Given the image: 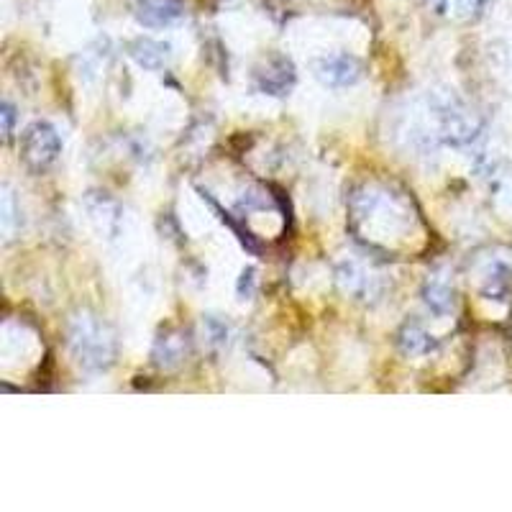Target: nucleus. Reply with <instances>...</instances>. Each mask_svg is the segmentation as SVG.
Instances as JSON below:
<instances>
[{"mask_svg": "<svg viewBox=\"0 0 512 512\" xmlns=\"http://www.w3.org/2000/svg\"><path fill=\"white\" fill-rule=\"evenodd\" d=\"M59 152H62V139H59L57 128L49 123H31L21 136V157H24L26 167L34 172H44L52 167Z\"/></svg>", "mask_w": 512, "mask_h": 512, "instance_id": "20e7f679", "label": "nucleus"}, {"mask_svg": "<svg viewBox=\"0 0 512 512\" xmlns=\"http://www.w3.org/2000/svg\"><path fill=\"white\" fill-rule=\"evenodd\" d=\"M315 77L328 88H349L361 77V62L351 54H331L315 62Z\"/></svg>", "mask_w": 512, "mask_h": 512, "instance_id": "39448f33", "label": "nucleus"}, {"mask_svg": "<svg viewBox=\"0 0 512 512\" xmlns=\"http://www.w3.org/2000/svg\"><path fill=\"white\" fill-rule=\"evenodd\" d=\"M336 282L341 287V292L356 300H367L374 295V280L372 274H367V269L359 267L356 262H341L336 269Z\"/></svg>", "mask_w": 512, "mask_h": 512, "instance_id": "1a4fd4ad", "label": "nucleus"}, {"mask_svg": "<svg viewBox=\"0 0 512 512\" xmlns=\"http://www.w3.org/2000/svg\"><path fill=\"white\" fill-rule=\"evenodd\" d=\"M134 16L146 29H167L185 16L182 0H136Z\"/></svg>", "mask_w": 512, "mask_h": 512, "instance_id": "423d86ee", "label": "nucleus"}, {"mask_svg": "<svg viewBox=\"0 0 512 512\" xmlns=\"http://www.w3.org/2000/svg\"><path fill=\"white\" fill-rule=\"evenodd\" d=\"M254 82L267 95H287L295 85V67L290 59L272 57L254 72Z\"/></svg>", "mask_w": 512, "mask_h": 512, "instance_id": "0eeeda50", "label": "nucleus"}, {"mask_svg": "<svg viewBox=\"0 0 512 512\" xmlns=\"http://www.w3.org/2000/svg\"><path fill=\"white\" fill-rule=\"evenodd\" d=\"M512 280V264L505 262V259H495V262L489 264L487 272H484V295L497 297L500 300L502 295L507 292Z\"/></svg>", "mask_w": 512, "mask_h": 512, "instance_id": "f8f14e48", "label": "nucleus"}, {"mask_svg": "<svg viewBox=\"0 0 512 512\" xmlns=\"http://www.w3.org/2000/svg\"><path fill=\"white\" fill-rule=\"evenodd\" d=\"M423 300L428 305V310L436 315H448L454 310V290L443 282H431V285L423 290Z\"/></svg>", "mask_w": 512, "mask_h": 512, "instance_id": "ddd939ff", "label": "nucleus"}, {"mask_svg": "<svg viewBox=\"0 0 512 512\" xmlns=\"http://www.w3.org/2000/svg\"><path fill=\"white\" fill-rule=\"evenodd\" d=\"M0 116H3V136L8 139L13 131V121H16V111H13V105L3 103V113H0Z\"/></svg>", "mask_w": 512, "mask_h": 512, "instance_id": "f3484780", "label": "nucleus"}, {"mask_svg": "<svg viewBox=\"0 0 512 512\" xmlns=\"http://www.w3.org/2000/svg\"><path fill=\"white\" fill-rule=\"evenodd\" d=\"M205 331H208V336H210V341H213V344L223 346L228 341L226 323H221V320L213 318V315H210V318H205Z\"/></svg>", "mask_w": 512, "mask_h": 512, "instance_id": "4468645a", "label": "nucleus"}, {"mask_svg": "<svg viewBox=\"0 0 512 512\" xmlns=\"http://www.w3.org/2000/svg\"><path fill=\"white\" fill-rule=\"evenodd\" d=\"M484 3H487V0H456V8H459L464 16H474V13L482 11Z\"/></svg>", "mask_w": 512, "mask_h": 512, "instance_id": "2eb2a0df", "label": "nucleus"}, {"mask_svg": "<svg viewBox=\"0 0 512 512\" xmlns=\"http://www.w3.org/2000/svg\"><path fill=\"white\" fill-rule=\"evenodd\" d=\"M190 354V338L182 331H169L157 338L152 359L159 369H177Z\"/></svg>", "mask_w": 512, "mask_h": 512, "instance_id": "6e6552de", "label": "nucleus"}, {"mask_svg": "<svg viewBox=\"0 0 512 512\" xmlns=\"http://www.w3.org/2000/svg\"><path fill=\"white\" fill-rule=\"evenodd\" d=\"M433 111H436L438 128H441V136L448 144H469L472 139H477L479 134V121L464 103H461L456 95H443V98L433 100Z\"/></svg>", "mask_w": 512, "mask_h": 512, "instance_id": "7ed1b4c3", "label": "nucleus"}, {"mask_svg": "<svg viewBox=\"0 0 512 512\" xmlns=\"http://www.w3.org/2000/svg\"><path fill=\"white\" fill-rule=\"evenodd\" d=\"M418 210L408 192L392 185H364L351 198V228L374 249L390 251L397 241L413 239Z\"/></svg>", "mask_w": 512, "mask_h": 512, "instance_id": "f257e3e1", "label": "nucleus"}, {"mask_svg": "<svg viewBox=\"0 0 512 512\" xmlns=\"http://www.w3.org/2000/svg\"><path fill=\"white\" fill-rule=\"evenodd\" d=\"M397 344H400V349L408 356H425L438 346L436 338L425 331V328H420L418 323H408V326L402 328L400 336H397Z\"/></svg>", "mask_w": 512, "mask_h": 512, "instance_id": "9b49d317", "label": "nucleus"}, {"mask_svg": "<svg viewBox=\"0 0 512 512\" xmlns=\"http://www.w3.org/2000/svg\"><path fill=\"white\" fill-rule=\"evenodd\" d=\"M128 52H131V57H134V62L139 64V67L152 72L164 70L169 57H172V47H169V44H164V41H157V39H146V36L136 39L134 44L128 47Z\"/></svg>", "mask_w": 512, "mask_h": 512, "instance_id": "9d476101", "label": "nucleus"}, {"mask_svg": "<svg viewBox=\"0 0 512 512\" xmlns=\"http://www.w3.org/2000/svg\"><path fill=\"white\" fill-rule=\"evenodd\" d=\"M251 290H254V269H244V274H241V282H239L241 300H246V297L251 295Z\"/></svg>", "mask_w": 512, "mask_h": 512, "instance_id": "dca6fc26", "label": "nucleus"}, {"mask_svg": "<svg viewBox=\"0 0 512 512\" xmlns=\"http://www.w3.org/2000/svg\"><path fill=\"white\" fill-rule=\"evenodd\" d=\"M70 351L85 372H105L116 361V336L103 320L80 313L70 323Z\"/></svg>", "mask_w": 512, "mask_h": 512, "instance_id": "f03ea898", "label": "nucleus"}]
</instances>
